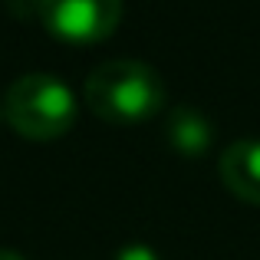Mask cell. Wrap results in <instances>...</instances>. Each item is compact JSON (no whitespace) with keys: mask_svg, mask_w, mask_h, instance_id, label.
I'll list each match as a JSON object with an SVG mask.
<instances>
[{"mask_svg":"<svg viewBox=\"0 0 260 260\" xmlns=\"http://www.w3.org/2000/svg\"><path fill=\"white\" fill-rule=\"evenodd\" d=\"M86 102L99 119L132 125L152 119L165 106V83L152 63L106 59L86 76Z\"/></svg>","mask_w":260,"mask_h":260,"instance_id":"1","label":"cell"},{"mask_svg":"<svg viewBox=\"0 0 260 260\" xmlns=\"http://www.w3.org/2000/svg\"><path fill=\"white\" fill-rule=\"evenodd\" d=\"M4 115L23 139H59L76 122V95L53 73H23L4 92Z\"/></svg>","mask_w":260,"mask_h":260,"instance_id":"2","label":"cell"},{"mask_svg":"<svg viewBox=\"0 0 260 260\" xmlns=\"http://www.w3.org/2000/svg\"><path fill=\"white\" fill-rule=\"evenodd\" d=\"M37 17L59 40L99 43L119 26L122 0H40Z\"/></svg>","mask_w":260,"mask_h":260,"instance_id":"3","label":"cell"},{"mask_svg":"<svg viewBox=\"0 0 260 260\" xmlns=\"http://www.w3.org/2000/svg\"><path fill=\"white\" fill-rule=\"evenodd\" d=\"M217 172L231 194H237L247 204H260V139L257 135L234 139L221 152Z\"/></svg>","mask_w":260,"mask_h":260,"instance_id":"4","label":"cell"},{"mask_svg":"<svg viewBox=\"0 0 260 260\" xmlns=\"http://www.w3.org/2000/svg\"><path fill=\"white\" fill-rule=\"evenodd\" d=\"M165 135H168V145L175 152L188 155V158H198L211 148L214 142V125L211 119L194 106H175L165 119Z\"/></svg>","mask_w":260,"mask_h":260,"instance_id":"5","label":"cell"},{"mask_svg":"<svg viewBox=\"0 0 260 260\" xmlns=\"http://www.w3.org/2000/svg\"><path fill=\"white\" fill-rule=\"evenodd\" d=\"M115 260H161V257H158V250H155V247L135 241V244H125V247L115 250Z\"/></svg>","mask_w":260,"mask_h":260,"instance_id":"6","label":"cell"},{"mask_svg":"<svg viewBox=\"0 0 260 260\" xmlns=\"http://www.w3.org/2000/svg\"><path fill=\"white\" fill-rule=\"evenodd\" d=\"M0 260H26V257L17 254V250H4V247H0Z\"/></svg>","mask_w":260,"mask_h":260,"instance_id":"7","label":"cell"},{"mask_svg":"<svg viewBox=\"0 0 260 260\" xmlns=\"http://www.w3.org/2000/svg\"><path fill=\"white\" fill-rule=\"evenodd\" d=\"M0 119H4V109H0Z\"/></svg>","mask_w":260,"mask_h":260,"instance_id":"8","label":"cell"}]
</instances>
